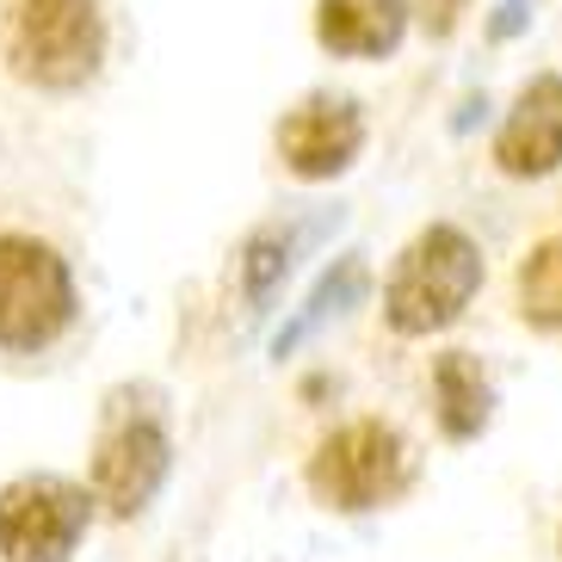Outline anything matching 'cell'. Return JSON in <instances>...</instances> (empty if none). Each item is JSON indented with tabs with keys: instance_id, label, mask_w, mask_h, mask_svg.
Segmentation results:
<instances>
[{
	"instance_id": "9c48e42d",
	"label": "cell",
	"mask_w": 562,
	"mask_h": 562,
	"mask_svg": "<svg viewBox=\"0 0 562 562\" xmlns=\"http://www.w3.org/2000/svg\"><path fill=\"white\" fill-rule=\"evenodd\" d=\"M414 0H315V44L328 56L378 63L402 44Z\"/></svg>"
},
{
	"instance_id": "277c9868",
	"label": "cell",
	"mask_w": 562,
	"mask_h": 562,
	"mask_svg": "<svg viewBox=\"0 0 562 562\" xmlns=\"http://www.w3.org/2000/svg\"><path fill=\"white\" fill-rule=\"evenodd\" d=\"M310 495L334 513H371L408 488V446L383 420H347L334 427L310 458Z\"/></svg>"
},
{
	"instance_id": "7c38bea8",
	"label": "cell",
	"mask_w": 562,
	"mask_h": 562,
	"mask_svg": "<svg viewBox=\"0 0 562 562\" xmlns=\"http://www.w3.org/2000/svg\"><path fill=\"white\" fill-rule=\"evenodd\" d=\"M359 291H364V266H359V260H340V266L328 272V279H322V284L310 291V303H303V315H297V322H291V328H284L279 340H272V352L284 359L291 347H303V340H310V334L322 328V322H328L334 310H347V303H359Z\"/></svg>"
},
{
	"instance_id": "8fae6325",
	"label": "cell",
	"mask_w": 562,
	"mask_h": 562,
	"mask_svg": "<svg viewBox=\"0 0 562 562\" xmlns=\"http://www.w3.org/2000/svg\"><path fill=\"white\" fill-rule=\"evenodd\" d=\"M513 310L531 334L562 340V235L531 241L519 272H513Z\"/></svg>"
},
{
	"instance_id": "6da1fadb",
	"label": "cell",
	"mask_w": 562,
	"mask_h": 562,
	"mask_svg": "<svg viewBox=\"0 0 562 562\" xmlns=\"http://www.w3.org/2000/svg\"><path fill=\"white\" fill-rule=\"evenodd\" d=\"M0 63L37 93H75L105 63L100 0H7L0 13Z\"/></svg>"
},
{
	"instance_id": "9a60e30c",
	"label": "cell",
	"mask_w": 562,
	"mask_h": 562,
	"mask_svg": "<svg viewBox=\"0 0 562 562\" xmlns=\"http://www.w3.org/2000/svg\"><path fill=\"white\" fill-rule=\"evenodd\" d=\"M519 19H526V0H507L501 19H495V37H513V32H519Z\"/></svg>"
},
{
	"instance_id": "ba28073f",
	"label": "cell",
	"mask_w": 562,
	"mask_h": 562,
	"mask_svg": "<svg viewBox=\"0 0 562 562\" xmlns=\"http://www.w3.org/2000/svg\"><path fill=\"white\" fill-rule=\"evenodd\" d=\"M495 167L507 180H544L562 167V75H538L519 87L495 131Z\"/></svg>"
},
{
	"instance_id": "52a82bcc",
	"label": "cell",
	"mask_w": 562,
	"mask_h": 562,
	"mask_svg": "<svg viewBox=\"0 0 562 562\" xmlns=\"http://www.w3.org/2000/svg\"><path fill=\"white\" fill-rule=\"evenodd\" d=\"M359 149H364V117L352 100H334V93L303 100L279 124V155L297 180H334L359 161Z\"/></svg>"
},
{
	"instance_id": "4fadbf2b",
	"label": "cell",
	"mask_w": 562,
	"mask_h": 562,
	"mask_svg": "<svg viewBox=\"0 0 562 562\" xmlns=\"http://www.w3.org/2000/svg\"><path fill=\"white\" fill-rule=\"evenodd\" d=\"M284 272H291V235L284 229H254L248 248H241V291H248L254 315H260L266 297L284 284Z\"/></svg>"
},
{
	"instance_id": "8992f818",
	"label": "cell",
	"mask_w": 562,
	"mask_h": 562,
	"mask_svg": "<svg viewBox=\"0 0 562 562\" xmlns=\"http://www.w3.org/2000/svg\"><path fill=\"white\" fill-rule=\"evenodd\" d=\"M167 432L161 420H124L100 439L93 451V501H100L112 519H136V513L155 501L167 476Z\"/></svg>"
},
{
	"instance_id": "3957f363",
	"label": "cell",
	"mask_w": 562,
	"mask_h": 562,
	"mask_svg": "<svg viewBox=\"0 0 562 562\" xmlns=\"http://www.w3.org/2000/svg\"><path fill=\"white\" fill-rule=\"evenodd\" d=\"M75 272L37 235H0V347L44 352L75 328Z\"/></svg>"
},
{
	"instance_id": "5b68a950",
	"label": "cell",
	"mask_w": 562,
	"mask_h": 562,
	"mask_svg": "<svg viewBox=\"0 0 562 562\" xmlns=\"http://www.w3.org/2000/svg\"><path fill=\"white\" fill-rule=\"evenodd\" d=\"M100 501L68 476H19L0 488V557L7 562H68Z\"/></svg>"
},
{
	"instance_id": "2e32d148",
	"label": "cell",
	"mask_w": 562,
	"mask_h": 562,
	"mask_svg": "<svg viewBox=\"0 0 562 562\" xmlns=\"http://www.w3.org/2000/svg\"><path fill=\"white\" fill-rule=\"evenodd\" d=\"M557 557H562V526H557Z\"/></svg>"
},
{
	"instance_id": "7a4b0ae2",
	"label": "cell",
	"mask_w": 562,
	"mask_h": 562,
	"mask_svg": "<svg viewBox=\"0 0 562 562\" xmlns=\"http://www.w3.org/2000/svg\"><path fill=\"white\" fill-rule=\"evenodd\" d=\"M482 291V248L458 223H427L402 248L396 272L383 284V322L402 334V340H420V334L451 328Z\"/></svg>"
},
{
	"instance_id": "5bb4252c",
	"label": "cell",
	"mask_w": 562,
	"mask_h": 562,
	"mask_svg": "<svg viewBox=\"0 0 562 562\" xmlns=\"http://www.w3.org/2000/svg\"><path fill=\"white\" fill-rule=\"evenodd\" d=\"M414 13H420V32L427 37H451L458 19L470 13V0H414Z\"/></svg>"
},
{
	"instance_id": "30bf717a",
	"label": "cell",
	"mask_w": 562,
	"mask_h": 562,
	"mask_svg": "<svg viewBox=\"0 0 562 562\" xmlns=\"http://www.w3.org/2000/svg\"><path fill=\"white\" fill-rule=\"evenodd\" d=\"M432 414H439V432L446 439H476L488 420H495V383H488V371L476 364V352H439L432 359Z\"/></svg>"
}]
</instances>
